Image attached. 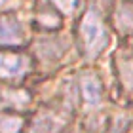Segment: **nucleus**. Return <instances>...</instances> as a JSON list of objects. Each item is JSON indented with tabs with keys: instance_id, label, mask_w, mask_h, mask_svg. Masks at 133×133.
<instances>
[{
	"instance_id": "obj_5",
	"label": "nucleus",
	"mask_w": 133,
	"mask_h": 133,
	"mask_svg": "<svg viewBox=\"0 0 133 133\" xmlns=\"http://www.w3.org/2000/svg\"><path fill=\"white\" fill-rule=\"evenodd\" d=\"M25 40L21 23L15 17L0 15V46H19Z\"/></svg>"
},
{
	"instance_id": "obj_9",
	"label": "nucleus",
	"mask_w": 133,
	"mask_h": 133,
	"mask_svg": "<svg viewBox=\"0 0 133 133\" xmlns=\"http://www.w3.org/2000/svg\"><path fill=\"white\" fill-rule=\"evenodd\" d=\"M21 128H23V120L19 116L0 110V133H19Z\"/></svg>"
},
{
	"instance_id": "obj_8",
	"label": "nucleus",
	"mask_w": 133,
	"mask_h": 133,
	"mask_svg": "<svg viewBox=\"0 0 133 133\" xmlns=\"http://www.w3.org/2000/svg\"><path fill=\"white\" fill-rule=\"evenodd\" d=\"M118 78L120 84L124 86V89L128 93H133V57L131 55H120L116 63Z\"/></svg>"
},
{
	"instance_id": "obj_10",
	"label": "nucleus",
	"mask_w": 133,
	"mask_h": 133,
	"mask_svg": "<svg viewBox=\"0 0 133 133\" xmlns=\"http://www.w3.org/2000/svg\"><path fill=\"white\" fill-rule=\"evenodd\" d=\"M107 133H122V131H120V128H112V129H108Z\"/></svg>"
},
{
	"instance_id": "obj_1",
	"label": "nucleus",
	"mask_w": 133,
	"mask_h": 133,
	"mask_svg": "<svg viewBox=\"0 0 133 133\" xmlns=\"http://www.w3.org/2000/svg\"><path fill=\"white\" fill-rule=\"evenodd\" d=\"M108 40H110V36H108L101 11L93 6L88 8L80 19V25H78V42H80L84 57L86 59L99 57L108 46Z\"/></svg>"
},
{
	"instance_id": "obj_4",
	"label": "nucleus",
	"mask_w": 133,
	"mask_h": 133,
	"mask_svg": "<svg viewBox=\"0 0 133 133\" xmlns=\"http://www.w3.org/2000/svg\"><path fill=\"white\" fill-rule=\"evenodd\" d=\"M80 95L88 108H99L103 103V84L93 72H82L80 76Z\"/></svg>"
},
{
	"instance_id": "obj_7",
	"label": "nucleus",
	"mask_w": 133,
	"mask_h": 133,
	"mask_svg": "<svg viewBox=\"0 0 133 133\" xmlns=\"http://www.w3.org/2000/svg\"><path fill=\"white\" fill-rule=\"evenodd\" d=\"M114 23L122 32L133 31V0H124L114 10Z\"/></svg>"
},
{
	"instance_id": "obj_11",
	"label": "nucleus",
	"mask_w": 133,
	"mask_h": 133,
	"mask_svg": "<svg viewBox=\"0 0 133 133\" xmlns=\"http://www.w3.org/2000/svg\"><path fill=\"white\" fill-rule=\"evenodd\" d=\"M8 2H10V0H0V8H4V6L8 4Z\"/></svg>"
},
{
	"instance_id": "obj_3",
	"label": "nucleus",
	"mask_w": 133,
	"mask_h": 133,
	"mask_svg": "<svg viewBox=\"0 0 133 133\" xmlns=\"http://www.w3.org/2000/svg\"><path fill=\"white\" fill-rule=\"evenodd\" d=\"M70 120L69 110H53V108H46L36 114L32 120L31 133H61Z\"/></svg>"
},
{
	"instance_id": "obj_2",
	"label": "nucleus",
	"mask_w": 133,
	"mask_h": 133,
	"mask_svg": "<svg viewBox=\"0 0 133 133\" xmlns=\"http://www.w3.org/2000/svg\"><path fill=\"white\" fill-rule=\"evenodd\" d=\"M32 69V63L25 53L2 51L0 53V78L8 82H15L25 78Z\"/></svg>"
},
{
	"instance_id": "obj_6",
	"label": "nucleus",
	"mask_w": 133,
	"mask_h": 133,
	"mask_svg": "<svg viewBox=\"0 0 133 133\" xmlns=\"http://www.w3.org/2000/svg\"><path fill=\"white\" fill-rule=\"evenodd\" d=\"M65 53L63 40L57 38H42L36 42V55L44 61H59Z\"/></svg>"
}]
</instances>
